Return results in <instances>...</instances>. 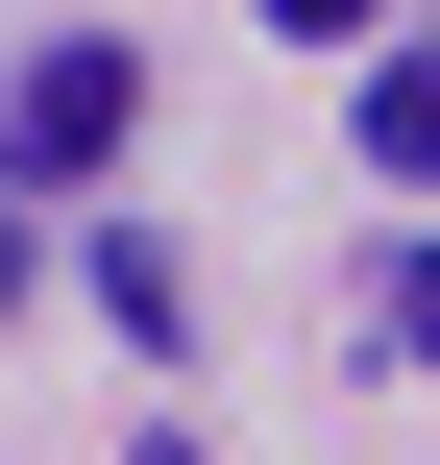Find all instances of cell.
<instances>
[{"instance_id":"2","label":"cell","mask_w":440,"mask_h":465,"mask_svg":"<svg viewBox=\"0 0 440 465\" xmlns=\"http://www.w3.org/2000/svg\"><path fill=\"white\" fill-rule=\"evenodd\" d=\"M73 294H98V319H122V343H147V368H171V319H196V270H171V245H147V221H98V245H73Z\"/></svg>"},{"instance_id":"4","label":"cell","mask_w":440,"mask_h":465,"mask_svg":"<svg viewBox=\"0 0 440 465\" xmlns=\"http://www.w3.org/2000/svg\"><path fill=\"white\" fill-rule=\"evenodd\" d=\"M147 465H196V441H171V417H147Z\"/></svg>"},{"instance_id":"1","label":"cell","mask_w":440,"mask_h":465,"mask_svg":"<svg viewBox=\"0 0 440 465\" xmlns=\"http://www.w3.org/2000/svg\"><path fill=\"white\" fill-rule=\"evenodd\" d=\"M122 98H147V49H122V25H49V49L0 74V147H24V172H98Z\"/></svg>"},{"instance_id":"3","label":"cell","mask_w":440,"mask_h":465,"mask_svg":"<svg viewBox=\"0 0 440 465\" xmlns=\"http://www.w3.org/2000/svg\"><path fill=\"white\" fill-rule=\"evenodd\" d=\"M0 294H24V221H0Z\"/></svg>"}]
</instances>
